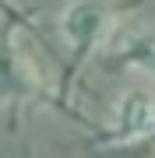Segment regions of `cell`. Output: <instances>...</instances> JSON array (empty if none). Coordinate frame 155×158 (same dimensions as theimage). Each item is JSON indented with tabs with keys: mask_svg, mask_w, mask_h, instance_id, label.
I'll return each mask as SVG.
<instances>
[{
	"mask_svg": "<svg viewBox=\"0 0 155 158\" xmlns=\"http://www.w3.org/2000/svg\"><path fill=\"white\" fill-rule=\"evenodd\" d=\"M113 127L123 141L155 134V95L144 88H134L127 95H120V102L113 109Z\"/></svg>",
	"mask_w": 155,
	"mask_h": 158,
	"instance_id": "cell-3",
	"label": "cell"
},
{
	"mask_svg": "<svg viewBox=\"0 0 155 158\" xmlns=\"http://www.w3.org/2000/svg\"><path fill=\"white\" fill-rule=\"evenodd\" d=\"M123 60L131 67H138L141 74L155 77V32H138L123 42Z\"/></svg>",
	"mask_w": 155,
	"mask_h": 158,
	"instance_id": "cell-4",
	"label": "cell"
},
{
	"mask_svg": "<svg viewBox=\"0 0 155 158\" xmlns=\"http://www.w3.org/2000/svg\"><path fill=\"white\" fill-rule=\"evenodd\" d=\"M116 11L109 0H71L60 14V35L74 53H92L113 35Z\"/></svg>",
	"mask_w": 155,
	"mask_h": 158,
	"instance_id": "cell-1",
	"label": "cell"
},
{
	"mask_svg": "<svg viewBox=\"0 0 155 158\" xmlns=\"http://www.w3.org/2000/svg\"><path fill=\"white\" fill-rule=\"evenodd\" d=\"M39 91V67L18 42H0V102H25Z\"/></svg>",
	"mask_w": 155,
	"mask_h": 158,
	"instance_id": "cell-2",
	"label": "cell"
}]
</instances>
